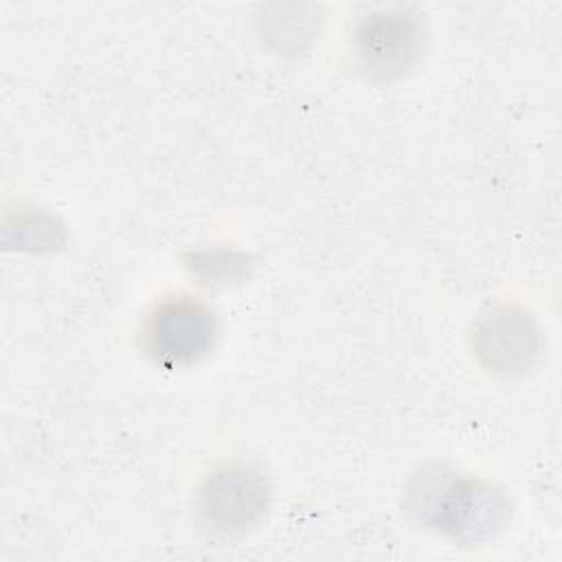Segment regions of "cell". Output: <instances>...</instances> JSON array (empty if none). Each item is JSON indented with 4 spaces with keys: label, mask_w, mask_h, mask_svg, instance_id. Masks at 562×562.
I'll return each instance as SVG.
<instances>
[{
    "label": "cell",
    "mask_w": 562,
    "mask_h": 562,
    "mask_svg": "<svg viewBox=\"0 0 562 562\" xmlns=\"http://www.w3.org/2000/svg\"><path fill=\"white\" fill-rule=\"evenodd\" d=\"M272 487L261 468L248 461H224L198 487V514L206 529L231 538L255 529L268 514Z\"/></svg>",
    "instance_id": "obj_4"
},
{
    "label": "cell",
    "mask_w": 562,
    "mask_h": 562,
    "mask_svg": "<svg viewBox=\"0 0 562 562\" xmlns=\"http://www.w3.org/2000/svg\"><path fill=\"white\" fill-rule=\"evenodd\" d=\"M426 40V26L411 9L369 11L356 22L351 33L353 66L367 81H400L422 61Z\"/></svg>",
    "instance_id": "obj_3"
},
{
    "label": "cell",
    "mask_w": 562,
    "mask_h": 562,
    "mask_svg": "<svg viewBox=\"0 0 562 562\" xmlns=\"http://www.w3.org/2000/svg\"><path fill=\"white\" fill-rule=\"evenodd\" d=\"M472 353L479 364L501 378L525 375L542 351V331L520 305L494 303L472 325Z\"/></svg>",
    "instance_id": "obj_5"
},
{
    "label": "cell",
    "mask_w": 562,
    "mask_h": 562,
    "mask_svg": "<svg viewBox=\"0 0 562 562\" xmlns=\"http://www.w3.org/2000/svg\"><path fill=\"white\" fill-rule=\"evenodd\" d=\"M220 338L215 310L191 294L156 301L140 323V347L162 369H189L211 356Z\"/></svg>",
    "instance_id": "obj_2"
},
{
    "label": "cell",
    "mask_w": 562,
    "mask_h": 562,
    "mask_svg": "<svg viewBox=\"0 0 562 562\" xmlns=\"http://www.w3.org/2000/svg\"><path fill=\"white\" fill-rule=\"evenodd\" d=\"M270 13L266 9V18L259 20L261 24V35L263 40L279 53H303L307 50L314 40L321 33V22L323 18L318 15L316 7H305V4H290V7H272Z\"/></svg>",
    "instance_id": "obj_6"
},
{
    "label": "cell",
    "mask_w": 562,
    "mask_h": 562,
    "mask_svg": "<svg viewBox=\"0 0 562 562\" xmlns=\"http://www.w3.org/2000/svg\"><path fill=\"white\" fill-rule=\"evenodd\" d=\"M406 509L457 544H483L509 520L507 496L490 481L450 465L424 468L406 487Z\"/></svg>",
    "instance_id": "obj_1"
}]
</instances>
